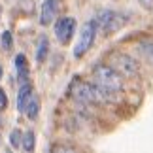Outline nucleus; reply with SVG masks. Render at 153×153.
I'll return each mask as SVG.
<instances>
[{
    "mask_svg": "<svg viewBox=\"0 0 153 153\" xmlns=\"http://www.w3.org/2000/svg\"><path fill=\"white\" fill-rule=\"evenodd\" d=\"M59 8H61V0H45L42 6V15H40V23L45 25H51L55 21V17L59 13Z\"/></svg>",
    "mask_w": 153,
    "mask_h": 153,
    "instance_id": "0eeeda50",
    "label": "nucleus"
},
{
    "mask_svg": "<svg viewBox=\"0 0 153 153\" xmlns=\"http://www.w3.org/2000/svg\"><path fill=\"white\" fill-rule=\"evenodd\" d=\"M0 78H2V66H0Z\"/></svg>",
    "mask_w": 153,
    "mask_h": 153,
    "instance_id": "a211bd4d",
    "label": "nucleus"
},
{
    "mask_svg": "<svg viewBox=\"0 0 153 153\" xmlns=\"http://www.w3.org/2000/svg\"><path fill=\"white\" fill-rule=\"evenodd\" d=\"M48 49H49V42H48V38H40L38 53H36V61H38V62H44L45 55H48Z\"/></svg>",
    "mask_w": 153,
    "mask_h": 153,
    "instance_id": "9b49d317",
    "label": "nucleus"
},
{
    "mask_svg": "<svg viewBox=\"0 0 153 153\" xmlns=\"http://www.w3.org/2000/svg\"><path fill=\"white\" fill-rule=\"evenodd\" d=\"M23 111H25V114L30 117V119H36V117H38V111H40V100H38V97L34 95V93H32V97L28 98V102L25 104V110H23Z\"/></svg>",
    "mask_w": 153,
    "mask_h": 153,
    "instance_id": "1a4fd4ad",
    "label": "nucleus"
},
{
    "mask_svg": "<svg viewBox=\"0 0 153 153\" xmlns=\"http://www.w3.org/2000/svg\"><path fill=\"white\" fill-rule=\"evenodd\" d=\"M111 68L115 72H119L121 76H127V78H134L138 74V64L134 59H131L128 55H123V53H117V55H111Z\"/></svg>",
    "mask_w": 153,
    "mask_h": 153,
    "instance_id": "39448f33",
    "label": "nucleus"
},
{
    "mask_svg": "<svg viewBox=\"0 0 153 153\" xmlns=\"http://www.w3.org/2000/svg\"><path fill=\"white\" fill-rule=\"evenodd\" d=\"M74 27H76V21L72 17H62V19L57 21L55 25V36L61 44H68L70 38H72V32H74Z\"/></svg>",
    "mask_w": 153,
    "mask_h": 153,
    "instance_id": "423d86ee",
    "label": "nucleus"
},
{
    "mask_svg": "<svg viewBox=\"0 0 153 153\" xmlns=\"http://www.w3.org/2000/svg\"><path fill=\"white\" fill-rule=\"evenodd\" d=\"M6 106H8V97H6V93L0 89V111L6 110Z\"/></svg>",
    "mask_w": 153,
    "mask_h": 153,
    "instance_id": "f3484780",
    "label": "nucleus"
},
{
    "mask_svg": "<svg viewBox=\"0 0 153 153\" xmlns=\"http://www.w3.org/2000/svg\"><path fill=\"white\" fill-rule=\"evenodd\" d=\"M140 51H142L149 61H153V42H144L140 45Z\"/></svg>",
    "mask_w": 153,
    "mask_h": 153,
    "instance_id": "ddd939ff",
    "label": "nucleus"
},
{
    "mask_svg": "<svg viewBox=\"0 0 153 153\" xmlns=\"http://www.w3.org/2000/svg\"><path fill=\"white\" fill-rule=\"evenodd\" d=\"M70 93H72V97L78 102L102 104L106 100H114V93L104 91L102 87H98L97 83L95 85H91V83H78V85H74L72 89H70Z\"/></svg>",
    "mask_w": 153,
    "mask_h": 153,
    "instance_id": "f257e3e1",
    "label": "nucleus"
},
{
    "mask_svg": "<svg viewBox=\"0 0 153 153\" xmlns=\"http://www.w3.org/2000/svg\"><path fill=\"white\" fill-rule=\"evenodd\" d=\"M10 140H11V144H13L15 148H19V146H21V142H23V134H21V131H19V128H15V131L11 132Z\"/></svg>",
    "mask_w": 153,
    "mask_h": 153,
    "instance_id": "4468645a",
    "label": "nucleus"
},
{
    "mask_svg": "<svg viewBox=\"0 0 153 153\" xmlns=\"http://www.w3.org/2000/svg\"><path fill=\"white\" fill-rule=\"evenodd\" d=\"M95 34H97V21L85 23L83 28H81V32H79L78 42H76V45H74V57L76 59H81L87 51L91 49L93 42H95Z\"/></svg>",
    "mask_w": 153,
    "mask_h": 153,
    "instance_id": "7ed1b4c3",
    "label": "nucleus"
},
{
    "mask_svg": "<svg viewBox=\"0 0 153 153\" xmlns=\"http://www.w3.org/2000/svg\"><path fill=\"white\" fill-rule=\"evenodd\" d=\"M6 153H11V151H6Z\"/></svg>",
    "mask_w": 153,
    "mask_h": 153,
    "instance_id": "6ab92c4d",
    "label": "nucleus"
},
{
    "mask_svg": "<svg viewBox=\"0 0 153 153\" xmlns=\"http://www.w3.org/2000/svg\"><path fill=\"white\" fill-rule=\"evenodd\" d=\"M21 146H23V149L28 151V153L34 151V132H32V131H28V132L23 134V142H21Z\"/></svg>",
    "mask_w": 153,
    "mask_h": 153,
    "instance_id": "9d476101",
    "label": "nucleus"
},
{
    "mask_svg": "<svg viewBox=\"0 0 153 153\" xmlns=\"http://www.w3.org/2000/svg\"><path fill=\"white\" fill-rule=\"evenodd\" d=\"M51 153H76V151L70 149V148H66V146H53Z\"/></svg>",
    "mask_w": 153,
    "mask_h": 153,
    "instance_id": "2eb2a0df",
    "label": "nucleus"
},
{
    "mask_svg": "<svg viewBox=\"0 0 153 153\" xmlns=\"http://www.w3.org/2000/svg\"><path fill=\"white\" fill-rule=\"evenodd\" d=\"M123 25H125V15L119 13V11H114V10L102 11L97 19V27H100L104 34H111V32L119 30Z\"/></svg>",
    "mask_w": 153,
    "mask_h": 153,
    "instance_id": "20e7f679",
    "label": "nucleus"
},
{
    "mask_svg": "<svg viewBox=\"0 0 153 153\" xmlns=\"http://www.w3.org/2000/svg\"><path fill=\"white\" fill-rule=\"evenodd\" d=\"M15 66L19 70V76L25 78V74H27V59H25V55H17L15 57Z\"/></svg>",
    "mask_w": 153,
    "mask_h": 153,
    "instance_id": "f8f14e48",
    "label": "nucleus"
},
{
    "mask_svg": "<svg viewBox=\"0 0 153 153\" xmlns=\"http://www.w3.org/2000/svg\"><path fill=\"white\" fill-rule=\"evenodd\" d=\"M95 83L98 87H102L108 93H115L121 89V74L115 72L111 66H97L95 68Z\"/></svg>",
    "mask_w": 153,
    "mask_h": 153,
    "instance_id": "f03ea898",
    "label": "nucleus"
},
{
    "mask_svg": "<svg viewBox=\"0 0 153 153\" xmlns=\"http://www.w3.org/2000/svg\"><path fill=\"white\" fill-rule=\"evenodd\" d=\"M32 97V85L30 83H25L19 89V95H17V110L23 111L25 110V104L28 102V98Z\"/></svg>",
    "mask_w": 153,
    "mask_h": 153,
    "instance_id": "6e6552de",
    "label": "nucleus"
},
{
    "mask_svg": "<svg viewBox=\"0 0 153 153\" xmlns=\"http://www.w3.org/2000/svg\"><path fill=\"white\" fill-rule=\"evenodd\" d=\"M2 45H4V49H11V34L10 32L2 34Z\"/></svg>",
    "mask_w": 153,
    "mask_h": 153,
    "instance_id": "dca6fc26",
    "label": "nucleus"
}]
</instances>
